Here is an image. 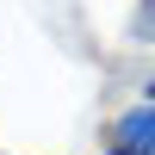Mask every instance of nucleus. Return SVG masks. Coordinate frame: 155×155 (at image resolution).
<instances>
[{
    "label": "nucleus",
    "instance_id": "nucleus-1",
    "mask_svg": "<svg viewBox=\"0 0 155 155\" xmlns=\"http://www.w3.org/2000/svg\"><path fill=\"white\" fill-rule=\"evenodd\" d=\"M112 137H118L112 149H124V155H155V106H130L112 124Z\"/></svg>",
    "mask_w": 155,
    "mask_h": 155
},
{
    "label": "nucleus",
    "instance_id": "nucleus-2",
    "mask_svg": "<svg viewBox=\"0 0 155 155\" xmlns=\"http://www.w3.org/2000/svg\"><path fill=\"white\" fill-rule=\"evenodd\" d=\"M130 37H137V44H155V0H143V6H137V19H130Z\"/></svg>",
    "mask_w": 155,
    "mask_h": 155
},
{
    "label": "nucleus",
    "instance_id": "nucleus-3",
    "mask_svg": "<svg viewBox=\"0 0 155 155\" xmlns=\"http://www.w3.org/2000/svg\"><path fill=\"white\" fill-rule=\"evenodd\" d=\"M143 106H155V81H149V99H143Z\"/></svg>",
    "mask_w": 155,
    "mask_h": 155
},
{
    "label": "nucleus",
    "instance_id": "nucleus-4",
    "mask_svg": "<svg viewBox=\"0 0 155 155\" xmlns=\"http://www.w3.org/2000/svg\"><path fill=\"white\" fill-rule=\"evenodd\" d=\"M106 155H124V149H106Z\"/></svg>",
    "mask_w": 155,
    "mask_h": 155
}]
</instances>
